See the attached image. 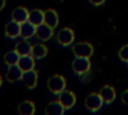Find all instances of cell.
Listing matches in <instances>:
<instances>
[{"label": "cell", "instance_id": "6da1fadb", "mask_svg": "<svg viewBox=\"0 0 128 115\" xmlns=\"http://www.w3.org/2000/svg\"><path fill=\"white\" fill-rule=\"evenodd\" d=\"M47 87L48 90L53 94H60L63 90H65L66 87V80L61 75H53L51 76L47 81Z\"/></svg>", "mask_w": 128, "mask_h": 115}, {"label": "cell", "instance_id": "7a4b0ae2", "mask_svg": "<svg viewBox=\"0 0 128 115\" xmlns=\"http://www.w3.org/2000/svg\"><path fill=\"white\" fill-rule=\"evenodd\" d=\"M72 51L75 57L90 58L93 54V46L89 42H78L72 46Z\"/></svg>", "mask_w": 128, "mask_h": 115}, {"label": "cell", "instance_id": "3957f363", "mask_svg": "<svg viewBox=\"0 0 128 115\" xmlns=\"http://www.w3.org/2000/svg\"><path fill=\"white\" fill-rule=\"evenodd\" d=\"M91 67V62L89 58L86 57H76L72 62V69L76 74L84 75Z\"/></svg>", "mask_w": 128, "mask_h": 115}, {"label": "cell", "instance_id": "277c9868", "mask_svg": "<svg viewBox=\"0 0 128 115\" xmlns=\"http://www.w3.org/2000/svg\"><path fill=\"white\" fill-rule=\"evenodd\" d=\"M103 100L100 96L99 93H90L86 96L85 98V101H84V104H85V107L89 110V111H92V112H96L98 111L102 105H103Z\"/></svg>", "mask_w": 128, "mask_h": 115}, {"label": "cell", "instance_id": "5b68a950", "mask_svg": "<svg viewBox=\"0 0 128 115\" xmlns=\"http://www.w3.org/2000/svg\"><path fill=\"white\" fill-rule=\"evenodd\" d=\"M74 32L71 28H63L57 34V42L62 46H69L74 41Z\"/></svg>", "mask_w": 128, "mask_h": 115}, {"label": "cell", "instance_id": "8992f818", "mask_svg": "<svg viewBox=\"0 0 128 115\" xmlns=\"http://www.w3.org/2000/svg\"><path fill=\"white\" fill-rule=\"evenodd\" d=\"M58 100L67 110V109H71L72 107H74L76 103V96L70 90H63L60 94H58Z\"/></svg>", "mask_w": 128, "mask_h": 115}, {"label": "cell", "instance_id": "52a82bcc", "mask_svg": "<svg viewBox=\"0 0 128 115\" xmlns=\"http://www.w3.org/2000/svg\"><path fill=\"white\" fill-rule=\"evenodd\" d=\"M22 82L25 84L26 87H28L29 89H33L36 85H37V81H38V73L37 71H35L34 69L32 70H28V71H24L21 77Z\"/></svg>", "mask_w": 128, "mask_h": 115}, {"label": "cell", "instance_id": "ba28073f", "mask_svg": "<svg viewBox=\"0 0 128 115\" xmlns=\"http://www.w3.org/2000/svg\"><path fill=\"white\" fill-rule=\"evenodd\" d=\"M53 28L48 26L45 23H42L38 26H36V37L41 41H47L49 40L53 35Z\"/></svg>", "mask_w": 128, "mask_h": 115}, {"label": "cell", "instance_id": "9c48e42d", "mask_svg": "<svg viewBox=\"0 0 128 115\" xmlns=\"http://www.w3.org/2000/svg\"><path fill=\"white\" fill-rule=\"evenodd\" d=\"M99 94H100V96H101L103 102L106 103V104L112 103V102L115 100V98H116V91H115V89H114L112 86H110V85H104V86L100 89Z\"/></svg>", "mask_w": 128, "mask_h": 115}, {"label": "cell", "instance_id": "30bf717a", "mask_svg": "<svg viewBox=\"0 0 128 115\" xmlns=\"http://www.w3.org/2000/svg\"><path fill=\"white\" fill-rule=\"evenodd\" d=\"M44 23L55 29L59 23V17L54 9H47L44 11Z\"/></svg>", "mask_w": 128, "mask_h": 115}, {"label": "cell", "instance_id": "8fae6325", "mask_svg": "<svg viewBox=\"0 0 128 115\" xmlns=\"http://www.w3.org/2000/svg\"><path fill=\"white\" fill-rule=\"evenodd\" d=\"M23 71L20 69L18 65H11L8 66V70L6 72V79L8 82L13 83L18 80H21Z\"/></svg>", "mask_w": 128, "mask_h": 115}, {"label": "cell", "instance_id": "7c38bea8", "mask_svg": "<svg viewBox=\"0 0 128 115\" xmlns=\"http://www.w3.org/2000/svg\"><path fill=\"white\" fill-rule=\"evenodd\" d=\"M35 33H36V26L35 25L30 23L29 21L21 23V25H20V37L27 40V39L33 37L35 35Z\"/></svg>", "mask_w": 128, "mask_h": 115}, {"label": "cell", "instance_id": "4fadbf2b", "mask_svg": "<svg viewBox=\"0 0 128 115\" xmlns=\"http://www.w3.org/2000/svg\"><path fill=\"white\" fill-rule=\"evenodd\" d=\"M17 65L20 67V69L23 72L28 71V70H32V69H34V66H35V58L31 54L20 56Z\"/></svg>", "mask_w": 128, "mask_h": 115}, {"label": "cell", "instance_id": "5bb4252c", "mask_svg": "<svg viewBox=\"0 0 128 115\" xmlns=\"http://www.w3.org/2000/svg\"><path fill=\"white\" fill-rule=\"evenodd\" d=\"M20 23L11 20L5 26V35L8 38H17L18 36H20Z\"/></svg>", "mask_w": 128, "mask_h": 115}, {"label": "cell", "instance_id": "9a60e30c", "mask_svg": "<svg viewBox=\"0 0 128 115\" xmlns=\"http://www.w3.org/2000/svg\"><path fill=\"white\" fill-rule=\"evenodd\" d=\"M28 16H29V11L23 6L16 7L12 11V20H14L20 24L28 21Z\"/></svg>", "mask_w": 128, "mask_h": 115}, {"label": "cell", "instance_id": "2e32d148", "mask_svg": "<svg viewBox=\"0 0 128 115\" xmlns=\"http://www.w3.org/2000/svg\"><path fill=\"white\" fill-rule=\"evenodd\" d=\"M66 109L61 104L59 100L50 102L46 108H45V114L46 115H62Z\"/></svg>", "mask_w": 128, "mask_h": 115}, {"label": "cell", "instance_id": "e0dca14e", "mask_svg": "<svg viewBox=\"0 0 128 115\" xmlns=\"http://www.w3.org/2000/svg\"><path fill=\"white\" fill-rule=\"evenodd\" d=\"M28 21L35 26H38V25L44 23V11H42L40 9H33V10L29 11Z\"/></svg>", "mask_w": 128, "mask_h": 115}, {"label": "cell", "instance_id": "ac0fdd59", "mask_svg": "<svg viewBox=\"0 0 128 115\" xmlns=\"http://www.w3.org/2000/svg\"><path fill=\"white\" fill-rule=\"evenodd\" d=\"M17 111L20 115H33L35 113V104L30 100H25L19 104Z\"/></svg>", "mask_w": 128, "mask_h": 115}, {"label": "cell", "instance_id": "d6986e66", "mask_svg": "<svg viewBox=\"0 0 128 115\" xmlns=\"http://www.w3.org/2000/svg\"><path fill=\"white\" fill-rule=\"evenodd\" d=\"M47 52H48V49L47 47L44 45V44H34L32 45V48H31V55L35 58V59H42L44 58L46 55H47Z\"/></svg>", "mask_w": 128, "mask_h": 115}, {"label": "cell", "instance_id": "ffe728a7", "mask_svg": "<svg viewBox=\"0 0 128 115\" xmlns=\"http://www.w3.org/2000/svg\"><path fill=\"white\" fill-rule=\"evenodd\" d=\"M31 48L32 45L28 41H26V39H23L22 41H19L15 45L14 49L17 51V53L20 56H23V55H29L31 53Z\"/></svg>", "mask_w": 128, "mask_h": 115}, {"label": "cell", "instance_id": "44dd1931", "mask_svg": "<svg viewBox=\"0 0 128 115\" xmlns=\"http://www.w3.org/2000/svg\"><path fill=\"white\" fill-rule=\"evenodd\" d=\"M19 58H20V55L17 53V51L14 49V50H11V51H8L5 55H4V62L6 65L8 66H11V65H17L18 64V61H19Z\"/></svg>", "mask_w": 128, "mask_h": 115}, {"label": "cell", "instance_id": "7402d4cb", "mask_svg": "<svg viewBox=\"0 0 128 115\" xmlns=\"http://www.w3.org/2000/svg\"><path fill=\"white\" fill-rule=\"evenodd\" d=\"M118 56L121 61L128 63V44H126L120 48V50L118 52Z\"/></svg>", "mask_w": 128, "mask_h": 115}, {"label": "cell", "instance_id": "603a6c76", "mask_svg": "<svg viewBox=\"0 0 128 115\" xmlns=\"http://www.w3.org/2000/svg\"><path fill=\"white\" fill-rule=\"evenodd\" d=\"M121 101H122V103H124L125 105L128 106V89L124 90L121 93Z\"/></svg>", "mask_w": 128, "mask_h": 115}, {"label": "cell", "instance_id": "cb8c5ba5", "mask_svg": "<svg viewBox=\"0 0 128 115\" xmlns=\"http://www.w3.org/2000/svg\"><path fill=\"white\" fill-rule=\"evenodd\" d=\"M89 2H90L92 5L100 6V5H102V4L105 2V0H89Z\"/></svg>", "mask_w": 128, "mask_h": 115}, {"label": "cell", "instance_id": "d4e9b609", "mask_svg": "<svg viewBox=\"0 0 128 115\" xmlns=\"http://www.w3.org/2000/svg\"><path fill=\"white\" fill-rule=\"evenodd\" d=\"M5 4H6V0H0V11L5 7Z\"/></svg>", "mask_w": 128, "mask_h": 115}, {"label": "cell", "instance_id": "484cf974", "mask_svg": "<svg viewBox=\"0 0 128 115\" xmlns=\"http://www.w3.org/2000/svg\"><path fill=\"white\" fill-rule=\"evenodd\" d=\"M2 83H3V80H2V77L0 76V87H1V85H2Z\"/></svg>", "mask_w": 128, "mask_h": 115}]
</instances>
